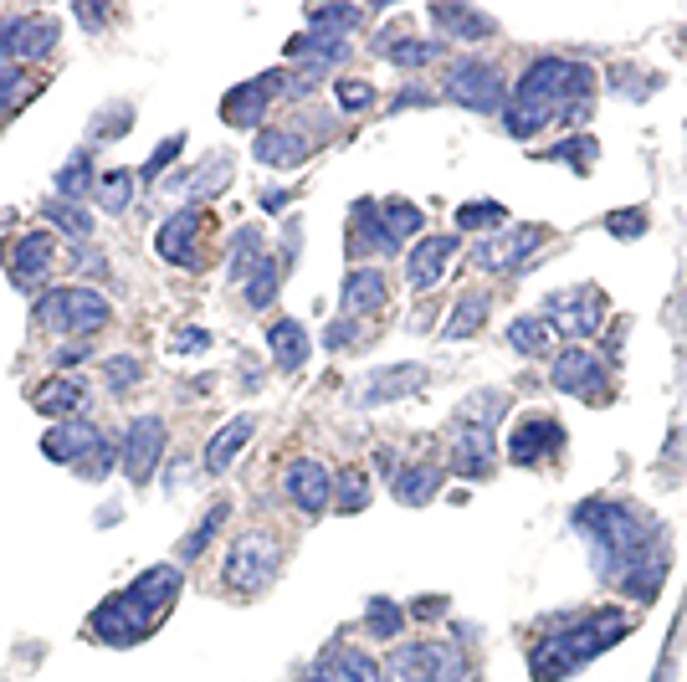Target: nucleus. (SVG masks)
Returning a JSON list of instances; mask_svg holds the SVG:
<instances>
[{"instance_id": "nucleus-1", "label": "nucleus", "mask_w": 687, "mask_h": 682, "mask_svg": "<svg viewBox=\"0 0 687 682\" xmlns=\"http://www.w3.org/2000/svg\"><path fill=\"white\" fill-rule=\"evenodd\" d=\"M575 533L590 544V560H595V575L605 585H620L637 600H652L667 580V539H662V524L641 518L631 503L616 498H590L570 514Z\"/></svg>"}, {"instance_id": "nucleus-2", "label": "nucleus", "mask_w": 687, "mask_h": 682, "mask_svg": "<svg viewBox=\"0 0 687 682\" xmlns=\"http://www.w3.org/2000/svg\"><path fill=\"white\" fill-rule=\"evenodd\" d=\"M595 103V72L565 57H538L519 78L513 98L504 108V129L513 139H534L544 124H580Z\"/></svg>"}, {"instance_id": "nucleus-3", "label": "nucleus", "mask_w": 687, "mask_h": 682, "mask_svg": "<svg viewBox=\"0 0 687 682\" xmlns=\"http://www.w3.org/2000/svg\"><path fill=\"white\" fill-rule=\"evenodd\" d=\"M626 632H631V616H626V611H595V616H580L575 626L554 632L549 642H538L534 657H529V672H534V682L570 678V672H580L585 662H595L605 647H616Z\"/></svg>"}, {"instance_id": "nucleus-4", "label": "nucleus", "mask_w": 687, "mask_h": 682, "mask_svg": "<svg viewBox=\"0 0 687 682\" xmlns=\"http://www.w3.org/2000/svg\"><path fill=\"white\" fill-rule=\"evenodd\" d=\"M36 318L51 333H98L108 329L114 308H108V298L98 287H51L47 298L36 303Z\"/></svg>"}, {"instance_id": "nucleus-5", "label": "nucleus", "mask_w": 687, "mask_h": 682, "mask_svg": "<svg viewBox=\"0 0 687 682\" xmlns=\"http://www.w3.org/2000/svg\"><path fill=\"white\" fill-rule=\"evenodd\" d=\"M467 657L457 647H431V642H411L395 647L386 662V682H467Z\"/></svg>"}, {"instance_id": "nucleus-6", "label": "nucleus", "mask_w": 687, "mask_h": 682, "mask_svg": "<svg viewBox=\"0 0 687 682\" xmlns=\"http://www.w3.org/2000/svg\"><path fill=\"white\" fill-rule=\"evenodd\" d=\"M277 565H283V544L262 529H247L236 533L232 554H226V580H232V590L252 596V590H262L277 575Z\"/></svg>"}, {"instance_id": "nucleus-7", "label": "nucleus", "mask_w": 687, "mask_h": 682, "mask_svg": "<svg viewBox=\"0 0 687 682\" xmlns=\"http://www.w3.org/2000/svg\"><path fill=\"white\" fill-rule=\"evenodd\" d=\"M504 72L493 62H477V57H462V62L447 67V98L472 108V114H493V108H504Z\"/></svg>"}, {"instance_id": "nucleus-8", "label": "nucleus", "mask_w": 687, "mask_h": 682, "mask_svg": "<svg viewBox=\"0 0 687 682\" xmlns=\"http://www.w3.org/2000/svg\"><path fill=\"white\" fill-rule=\"evenodd\" d=\"M538 318H544L554 333H565V339H590V333L601 329V318H605V298L590 283L565 287V293L544 298V314H538Z\"/></svg>"}, {"instance_id": "nucleus-9", "label": "nucleus", "mask_w": 687, "mask_h": 682, "mask_svg": "<svg viewBox=\"0 0 687 682\" xmlns=\"http://www.w3.org/2000/svg\"><path fill=\"white\" fill-rule=\"evenodd\" d=\"M549 380L565 390V396H580V400H605L611 396V369H605L601 354H590L585 344H575L554 360Z\"/></svg>"}, {"instance_id": "nucleus-10", "label": "nucleus", "mask_w": 687, "mask_h": 682, "mask_svg": "<svg viewBox=\"0 0 687 682\" xmlns=\"http://www.w3.org/2000/svg\"><path fill=\"white\" fill-rule=\"evenodd\" d=\"M165 457V421L159 416H134L129 432H123V447H118V467L129 472V483H150L154 467Z\"/></svg>"}, {"instance_id": "nucleus-11", "label": "nucleus", "mask_w": 687, "mask_h": 682, "mask_svg": "<svg viewBox=\"0 0 687 682\" xmlns=\"http://www.w3.org/2000/svg\"><path fill=\"white\" fill-rule=\"evenodd\" d=\"M283 493L293 508H303V514L313 518L334 503V478H329V467L313 462V457H293V462L283 467Z\"/></svg>"}, {"instance_id": "nucleus-12", "label": "nucleus", "mask_w": 687, "mask_h": 682, "mask_svg": "<svg viewBox=\"0 0 687 682\" xmlns=\"http://www.w3.org/2000/svg\"><path fill=\"white\" fill-rule=\"evenodd\" d=\"M538 247H544V226H508L504 236L472 247V262L483 267V272H513V267L534 262Z\"/></svg>"}, {"instance_id": "nucleus-13", "label": "nucleus", "mask_w": 687, "mask_h": 682, "mask_svg": "<svg viewBox=\"0 0 687 682\" xmlns=\"http://www.w3.org/2000/svg\"><path fill=\"white\" fill-rule=\"evenodd\" d=\"M150 626H154V616L139 605V600H129V590L108 596L98 611H93V636L114 642V647H129V642H139Z\"/></svg>"}, {"instance_id": "nucleus-14", "label": "nucleus", "mask_w": 687, "mask_h": 682, "mask_svg": "<svg viewBox=\"0 0 687 682\" xmlns=\"http://www.w3.org/2000/svg\"><path fill=\"white\" fill-rule=\"evenodd\" d=\"M565 447V426L549 416H523L513 432H508V457L519 467H534L544 462V451H559Z\"/></svg>"}, {"instance_id": "nucleus-15", "label": "nucleus", "mask_w": 687, "mask_h": 682, "mask_svg": "<svg viewBox=\"0 0 687 682\" xmlns=\"http://www.w3.org/2000/svg\"><path fill=\"white\" fill-rule=\"evenodd\" d=\"M103 442H108V436H103L93 421L78 416V421H57V426L47 432V442H42V451H47L51 462L83 467V457H87V451H98Z\"/></svg>"}, {"instance_id": "nucleus-16", "label": "nucleus", "mask_w": 687, "mask_h": 682, "mask_svg": "<svg viewBox=\"0 0 687 682\" xmlns=\"http://www.w3.org/2000/svg\"><path fill=\"white\" fill-rule=\"evenodd\" d=\"M277 83H283V72H268V78H252V83L232 87V93L221 98V114H226V124H236V129H252V124H262V114H268V98L277 93Z\"/></svg>"}, {"instance_id": "nucleus-17", "label": "nucleus", "mask_w": 687, "mask_h": 682, "mask_svg": "<svg viewBox=\"0 0 687 682\" xmlns=\"http://www.w3.org/2000/svg\"><path fill=\"white\" fill-rule=\"evenodd\" d=\"M498 451V442H493V426H462L457 421V432H452V467L462 472V478H487L493 472V457Z\"/></svg>"}, {"instance_id": "nucleus-18", "label": "nucleus", "mask_w": 687, "mask_h": 682, "mask_svg": "<svg viewBox=\"0 0 687 682\" xmlns=\"http://www.w3.org/2000/svg\"><path fill=\"white\" fill-rule=\"evenodd\" d=\"M51 257H57V242H51L47 232L21 236L16 247H11V278H16L21 293H36V287H42V278H47Z\"/></svg>"}, {"instance_id": "nucleus-19", "label": "nucleus", "mask_w": 687, "mask_h": 682, "mask_svg": "<svg viewBox=\"0 0 687 682\" xmlns=\"http://www.w3.org/2000/svg\"><path fill=\"white\" fill-rule=\"evenodd\" d=\"M386 672H380V662L375 657H365V651H329V657H319V662L303 672V682H380Z\"/></svg>"}, {"instance_id": "nucleus-20", "label": "nucleus", "mask_w": 687, "mask_h": 682, "mask_svg": "<svg viewBox=\"0 0 687 682\" xmlns=\"http://www.w3.org/2000/svg\"><path fill=\"white\" fill-rule=\"evenodd\" d=\"M196 242H201V211H196V205L175 211V216L159 226V236H154L159 257H165V262H180V267H196Z\"/></svg>"}, {"instance_id": "nucleus-21", "label": "nucleus", "mask_w": 687, "mask_h": 682, "mask_svg": "<svg viewBox=\"0 0 687 682\" xmlns=\"http://www.w3.org/2000/svg\"><path fill=\"white\" fill-rule=\"evenodd\" d=\"M252 154H257V165H268V169H293L313 154V139L303 129H262Z\"/></svg>"}, {"instance_id": "nucleus-22", "label": "nucleus", "mask_w": 687, "mask_h": 682, "mask_svg": "<svg viewBox=\"0 0 687 682\" xmlns=\"http://www.w3.org/2000/svg\"><path fill=\"white\" fill-rule=\"evenodd\" d=\"M390 298V283L380 267H354L350 278H344V293H339V308L344 318H359V314H375V308H386Z\"/></svg>"}, {"instance_id": "nucleus-23", "label": "nucleus", "mask_w": 687, "mask_h": 682, "mask_svg": "<svg viewBox=\"0 0 687 682\" xmlns=\"http://www.w3.org/2000/svg\"><path fill=\"white\" fill-rule=\"evenodd\" d=\"M452 251H457L452 236H426V242L411 251V262H405V278H411V287L431 293V287L441 283V267L452 262Z\"/></svg>"}, {"instance_id": "nucleus-24", "label": "nucleus", "mask_w": 687, "mask_h": 682, "mask_svg": "<svg viewBox=\"0 0 687 682\" xmlns=\"http://www.w3.org/2000/svg\"><path fill=\"white\" fill-rule=\"evenodd\" d=\"M175 590H180V569H175V565H154V569H144V575L129 585V600H139V605H144V611L159 621L169 611Z\"/></svg>"}, {"instance_id": "nucleus-25", "label": "nucleus", "mask_w": 687, "mask_h": 682, "mask_svg": "<svg viewBox=\"0 0 687 682\" xmlns=\"http://www.w3.org/2000/svg\"><path fill=\"white\" fill-rule=\"evenodd\" d=\"M350 251L354 257H380V251H401L395 242L386 236L380 226V211H375V200H354V232H350Z\"/></svg>"}, {"instance_id": "nucleus-26", "label": "nucleus", "mask_w": 687, "mask_h": 682, "mask_svg": "<svg viewBox=\"0 0 687 682\" xmlns=\"http://www.w3.org/2000/svg\"><path fill=\"white\" fill-rule=\"evenodd\" d=\"M426 385V369L421 365H395V369H375L365 380V390H359V400L365 405H380V400H401L411 396V390H421Z\"/></svg>"}, {"instance_id": "nucleus-27", "label": "nucleus", "mask_w": 687, "mask_h": 682, "mask_svg": "<svg viewBox=\"0 0 687 682\" xmlns=\"http://www.w3.org/2000/svg\"><path fill=\"white\" fill-rule=\"evenodd\" d=\"M252 432H257V421L252 416H236V421H226L216 436H211V447H205V472H226V467L241 457V447L252 442Z\"/></svg>"}, {"instance_id": "nucleus-28", "label": "nucleus", "mask_w": 687, "mask_h": 682, "mask_svg": "<svg viewBox=\"0 0 687 682\" xmlns=\"http://www.w3.org/2000/svg\"><path fill=\"white\" fill-rule=\"evenodd\" d=\"M287 57H298L308 72H319V67L344 62V57H350V42H344V36H334V32H303L298 42L287 47Z\"/></svg>"}, {"instance_id": "nucleus-29", "label": "nucleus", "mask_w": 687, "mask_h": 682, "mask_svg": "<svg viewBox=\"0 0 687 682\" xmlns=\"http://www.w3.org/2000/svg\"><path fill=\"white\" fill-rule=\"evenodd\" d=\"M268 350L277 360V369H303L308 365V333H303L298 318H277L268 329Z\"/></svg>"}, {"instance_id": "nucleus-30", "label": "nucleus", "mask_w": 687, "mask_h": 682, "mask_svg": "<svg viewBox=\"0 0 687 682\" xmlns=\"http://www.w3.org/2000/svg\"><path fill=\"white\" fill-rule=\"evenodd\" d=\"M83 400H87V390L78 380H47L36 390V411H42V416H57V421H78Z\"/></svg>"}, {"instance_id": "nucleus-31", "label": "nucleus", "mask_w": 687, "mask_h": 682, "mask_svg": "<svg viewBox=\"0 0 687 682\" xmlns=\"http://www.w3.org/2000/svg\"><path fill=\"white\" fill-rule=\"evenodd\" d=\"M375 51H380L386 62H395V67H426V62H436L441 42H421V36H380Z\"/></svg>"}, {"instance_id": "nucleus-32", "label": "nucleus", "mask_w": 687, "mask_h": 682, "mask_svg": "<svg viewBox=\"0 0 687 682\" xmlns=\"http://www.w3.org/2000/svg\"><path fill=\"white\" fill-rule=\"evenodd\" d=\"M232 185V154H211L201 165V175L196 180H185V200L190 205H201V200H211V196H221Z\"/></svg>"}, {"instance_id": "nucleus-33", "label": "nucleus", "mask_w": 687, "mask_h": 682, "mask_svg": "<svg viewBox=\"0 0 687 682\" xmlns=\"http://www.w3.org/2000/svg\"><path fill=\"white\" fill-rule=\"evenodd\" d=\"M431 21L441 26V32H452L457 42H467V36H493L498 26H493V16H483V11H457V5H436Z\"/></svg>"}, {"instance_id": "nucleus-34", "label": "nucleus", "mask_w": 687, "mask_h": 682, "mask_svg": "<svg viewBox=\"0 0 687 682\" xmlns=\"http://www.w3.org/2000/svg\"><path fill=\"white\" fill-rule=\"evenodd\" d=\"M375 211H380V226H386V236L401 247L405 236L421 232V211L411 205V200H375Z\"/></svg>"}, {"instance_id": "nucleus-35", "label": "nucleus", "mask_w": 687, "mask_h": 682, "mask_svg": "<svg viewBox=\"0 0 687 682\" xmlns=\"http://www.w3.org/2000/svg\"><path fill=\"white\" fill-rule=\"evenodd\" d=\"M277 278H283V257H262V262L241 278V283H247V303H252V308H268V303L277 298Z\"/></svg>"}, {"instance_id": "nucleus-36", "label": "nucleus", "mask_w": 687, "mask_h": 682, "mask_svg": "<svg viewBox=\"0 0 687 682\" xmlns=\"http://www.w3.org/2000/svg\"><path fill=\"white\" fill-rule=\"evenodd\" d=\"M436 487H441V467H405L401 478H395V498L401 503H426L436 498Z\"/></svg>"}, {"instance_id": "nucleus-37", "label": "nucleus", "mask_w": 687, "mask_h": 682, "mask_svg": "<svg viewBox=\"0 0 687 682\" xmlns=\"http://www.w3.org/2000/svg\"><path fill=\"white\" fill-rule=\"evenodd\" d=\"M93 190H98V180H93V165H87V154L78 150L68 165L57 169V196H62V200H83V196H93Z\"/></svg>"}, {"instance_id": "nucleus-38", "label": "nucleus", "mask_w": 687, "mask_h": 682, "mask_svg": "<svg viewBox=\"0 0 687 682\" xmlns=\"http://www.w3.org/2000/svg\"><path fill=\"white\" fill-rule=\"evenodd\" d=\"M93 196H98V205L108 216H118V211H129V200H134V175H129V169H108Z\"/></svg>"}, {"instance_id": "nucleus-39", "label": "nucleus", "mask_w": 687, "mask_h": 682, "mask_svg": "<svg viewBox=\"0 0 687 682\" xmlns=\"http://www.w3.org/2000/svg\"><path fill=\"white\" fill-rule=\"evenodd\" d=\"M549 324H544V318H513V324H508V344H513V350L519 354H544L549 350Z\"/></svg>"}, {"instance_id": "nucleus-40", "label": "nucleus", "mask_w": 687, "mask_h": 682, "mask_svg": "<svg viewBox=\"0 0 687 682\" xmlns=\"http://www.w3.org/2000/svg\"><path fill=\"white\" fill-rule=\"evenodd\" d=\"M498 405H508L504 390H477V396L462 400L457 421H462V426H493V421H498Z\"/></svg>"}, {"instance_id": "nucleus-41", "label": "nucleus", "mask_w": 687, "mask_h": 682, "mask_svg": "<svg viewBox=\"0 0 687 682\" xmlns=\"http://www.w3.org/2000/svg\"><path fill=\"white\" fill-rule=\"evenodd\" d=\"M221 524H226V503H216V508H205V518L196 524V533L180 544V560H201L205 550H211V539L221 533Z\"/></svg>"}, {"instance_id": "nucleus-42", "label": "nucleus", "mask_w": 687, "mask_h": 682, "mask_svg": "<svg viewBox=\"0 0 687 682\" xmlns=\"http://www.w3.org/2000/svg\"><path fill=\"white\" fill-rule=\"evenodd\" d=\"M487 318V293H472V298H462L452 308V324H447V339H467V333L483 329Z\"/></svg>"}, {"instance_id": "nucleus-43", "label": "nucleus", "mask_w": 687, "mask_h": 682, "mask_svg": "<svg viewBox=\"0 0 687 682\" xmlns=\"http://www.w3.org/2000/svg\"><path fill=\"white\" fill-rule=\"evenodd\" d=\"M334 503L344 508V514H359V508H369V478L359 472V467H344V478L334 483Z\"/></svg>"}, {"instance_id": "nucleus-44", "label": "nucleus", "mask_w": 687, "mask_h": 682, "mask_svg": "<svg viewBox=\"0 0 687 682\" xmlns=\"http://www.w3.org/2000/svg\"><path fill=\"white\" fill-rule=\"evenodd\" d=\"M504 221H508V211L498 200H472V205L457 211V226H462V232H493V226H504Z\"/></svg>"}, {"instance_id": "nucleus-45", "label": "nucleus", "mask_w": 687, "mask_h": 682, "mask_svg": "<svg viewBox=\"0 0 687 682\" xmlns=\"http://www.w3.org/2000/svg\"><path fill=\"white\" fill-rule=\"evenodd\" d=\"M365 626L375 636H386V642H395L401 636V626H405V611L395 605V600H369V616H365Z\"/></svg>"}, {"instance_id": "nucleus-46", "label": "nucleus", "mask_w": 687, "mask_h": 682, "mask_svg": "<svg viewBox=\"0 0 687 682\" xmlns=\"http://www.w3.org/2000/svg\"><path fill=\"white\" fill-rule=\"evenodd\" d=\"M51 47H57V21L47 16H26V42H21V57H51Z\"/></svg>"}, {"instance_id": "nucleus-47", "label": "nucleus", "mask_w": 687, "mask_h": 682, "mask_svg": "<svg viewBox=\"0 0 687 682\" xmlns=\"http://www.w3.org/2000/svg\"><path fill=\"white\" fill-rule=\"evenodd\" d=\"M350 26H359V11H354V5H319V11H308V32L344 36Z\"/></svg>"}, {"instance_id": "nucleus-48", "label": "nucleus", "mask_w": 687, "mask_h": 682, "mask_svg": "<svg viewBox=\"0 0 687 682\" xmlns=\"http://www.w3.org/2000/svg\"><path fill=\"white\" fill-rule=\"evenodd\" d=\"M139 375H144V369H139L134 354H114V360L103 365V385H108L114 396H129V390L139 385Z\"/></svg>"}, {"instance_id": "nucleus-49", "label": "nucleus", "mask_w": 687, "mask_h": 682, "mask_svg": "<svg viewBox=\"0 0 687 682\" xmlns=\"http://www.w3.org/2000/svg\"><path fill=\"white\" fill-rule=\"evenodd\" d=\"M595 139H585V133H575V139H565V144H554L549 150V160H559V165H570V169H580L585 175L590 165H595Z\"/></svg>"}, {"instance_id": "nucleus-50", "label": "nucleus", "mask_w": 687, "mask_h": 682, "mask_svg": "<svg viewBox=\"0 0 687 682\" xmlns=\"http://www.w3.org/2000/svg\"><path fill=\"white\" fill-rule=\"evenodd\" d=\"M47 221L57 232H68L72 242H87V232H93V216L78 211V205H47Z\"/></svg>"}, {"instance_id": "nucleus-51", "label": "nucleus", "mask_w": 687, "mask_h": 682, "mask_svg": "<svg viewBox=\"0 0 687 682\" xmlns=\"http://www.w3.org/2000/svg\"><path fill=\"white\" fill-rule=\"evenodd\" d=\"M26 42V16H0V67H16Z\"/></svg>"}, {"instance_id": "nucleus-52", "label": "nucleus", "mask_w": 687, "mask_h": 682, "mask_svg": "<svg viewBox=\"0 0 687 682\" xmlns=\"http://www.w3.org/2000/svg\"><path fill=\"white\" fill-rule=\"evenodd\" d=\"M334 98H339V108L359 114V108H369V103H375V87L359 83V78H344V83H334Z\"/></svg>"}, {"instance_id": "nucleus-53", "label": "nucleus", "mask_w": 687, "mask_h": 682, "mask_svg": "<svg viewBox=\"0 0 687 682\" xmlns=\"http://www.w3.org/2000/svg\"><path fill=\"white\" fill-rule=\"evenodd\" d=\"M180 150H185V133H169L165 144H159V150L150 154V165H144V180H159V175L169 169V160H175Z\"/></svg>"}, {"instance_id": "nucleus-54", "label": "nucleus", "mask_w": 687, "mask_h": 682, "mask_svg": "<svg viewBox=\"0 0 687 682\" xmlns=\"http://www.w3.org/2000/svg\"><path fill=\"white\" fill-rule=\"evenodd\" d=\"M205 350H211V333H205V329L169 333V354H205Z\"/></svg>"}, {"instance_id": "nucleus-55", "label": "nucleus", "mask_w": 687, "mask_h": 682, "mask_svg": "<svg viewBox=\"0 0 687 682\" xmlns=\"http://www.w3.org/2000/svg\"><path fill=\"white\" fill-rule=\"evenodd\" d=\"M605 232L620 236V242H631V236L647 232V216H641V211H616V216L605 221Z\"/></svg>"}, {"instance_id": "nucleus-56", "label": "nucleus", "mask_w": 687, "mask_h": 682, "mask_svg": "<svg viewBox=\"0 0 687 682\" xmlns=\"http://www.w3.org/2000/svg\"><path fill=\"white\" fill-rule=\"evenodd\" d=\"M21 83H26V78H21V67H0V114L21 98Z\"/></svg>"}, {"instance_id": "nucleus-57", "label": "nucleus", "mask_w": 687, "mask_h": 682, "mask_svg": "<svg viewBox=\"0 0 687 682\" xmlns=\"http://www.w3.org/2000/svg\"><path fill=\"white\" fill-rule=\"evenodd\" d=\"M123 118H129V103H114V108L103 114V129H93V139H118V133L129 129Z\"/></svg>"}, {"instance_id": "nucleus-58", "label": "nucleus", "mask_w": 687, "mask_h": 682, "mask_svg": "<svg viewBox=\"0 0 687 682\" xmlns=\"http://www.w3.org/2000/svg\"><path fill=\"white\" fill-rule=\"evenodd\" d=\"M323 339H329V350H344V344H354L359 333H354V324H350V318H339V324H334L329 333H323Z\"/></svg>"}, {"instance_id": "nucleus-59", "label": "nucleus", "mask_w": 687, "mask_h": 682, "mask_svg": "<svg viewBox=\"0 0 687 682\" xmlns=\"http://www.w3.org/2000/svg\"><path fill=\"white\" fill-rule=\"evenodd\" d=\"M416 103H431V93H421V87H405L401 98H395V108H416Z\"/></svg>"}, {"instance_id": "nucleus-60", "label": "nucleus", "mask_w": 687, "mask_h": 682, "mask_svg": "<svg viewBox=\"0 0 687 682\" xmlns=\"http://www.w3.org/2000/svg\"><path fill=\"white\" fill-rule=\"evenodd\" d=\"M287 205V190H268V196H262V211H283Z\"/></svg>"}, {"instance_id": "nucleus-61", "label": "nucleus", "mask_w": 687, "mask_h": 682, "mask_svg": "<svg viewBox=\"0 0 687 682\" xmlns=\"http://www.w3.org/2000/svg\"><path fill=\"white\" fill-rule=\"evenodd\" d=\"M78 267H83V272H103V257H93V251H78Z\"/></svg>"}]
</instances>
